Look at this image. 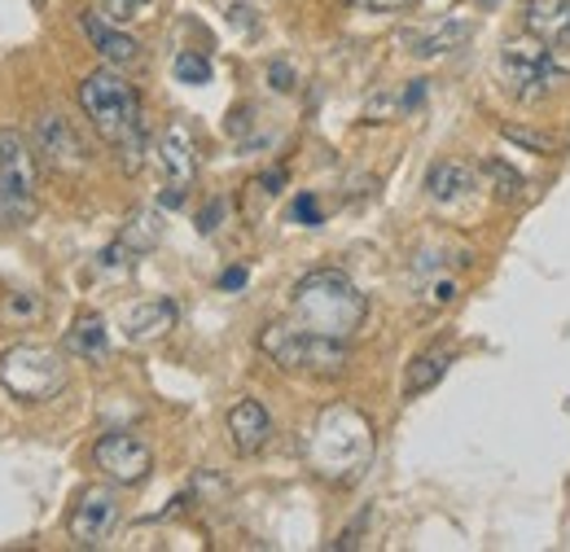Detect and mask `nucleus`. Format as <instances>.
<instances>
[{"label": "nucleus", "instance_id": "nucleus-1", "mask_svg": "<svg viewBox=\"0 0 570 552\" xmlns=\"http://www.w3.org/2000/svg\"><path fill=\"white\" fill-rule=\"evenodd\" d=\"M79 110L92 124V132L106 140L124 171H141L145 154V119H141V92L119 75L115 67L88 70L79 79Z\"/></svg>", "mask_w": 570, "mask_h": 552}, {"label": "nucleus", "instance_id": "nucleus-2", "mask_svg": "<svg viewBox=\"0 0 570 552\" xmlns=\"http://www.w3.org/2000/svg\"><path fill=\"white\" fill-rule=\"evenodd\" d=\"M289 316L316 334L330 338H356L368 321V298L360 294V285L338 268H316V273L298 276L289 289Z\"/></svg>", "mask_w": 570, "mask_h": 552}, {"label": "nucleus", "instance_id": "nucleus-3", "mask_svg": "<svg viewBox=\"0 0 570 552\" xmlns=\"http://www.w3.org/2000/svg\"><path fill=\"white\" fill-rule=\"evenodd\" d=\"M307 461L325 483H356L373 461V425L368 416L334 404L321 408L307 430Z\"/></svg>", "mask_w": 570, "mask_h": 552}, {"label": "nucleus", "instance_id": "nucleus-4", "mask_svg": "<svg viewBox=\"0 0 570 552\" xmlns=\"http://www.w3.org/2000/svg\"><path fill=\"white\" fill-rule=\"evenodd\" d=\"M259 351L285 368V373H307V377H338L352 364V343L316 334L298 321H273L259 329Z\"/></svg>", "mask_w": 570, "mask_h": 552}, {"label": "nucleus", "instance_id": "nucleus-5", "mask_svg": "<svg viewBox=\"0 0 570 552\" xmlns=\"http://www.w3.org/2000/svg\"><path fill=\"white\" fill-rule=\"evenodd\" d=\"M40 210V171H36V145L22 132H0V228H22Z\"/></svg>", "mask_w": 570, "mask_h": 552}, {"label": "nucleus", "instance_id": "nucleus-6", "mask_svg": "<svg viewBox=\"0 0 570 552\" xmlns=\"http://www.w3.org/2000/svg\"><path fill=\"white\" fill-rule=\"evenodd\" d=\"M0 386L22 404H45L67 386V359L53 346H13L0 355Z\"/></svg>", "mask_w": 570, "mask_h": 552}, {"label": "nucleus", "instance_id": "nucleus-7", "mask_svg": "<svg viewBox=\"0 0 570 552\" xmlns=\"http://www.w3.org/2000/svg\"><path fill=\"white\" fill-rule=\"evenodd\" d=\"M500 83L513 92V97H535V92H549L567 70L558 67V49L544 45V40H509L497 58Z\"/></svg>", "mask_w": 570, "mask_h": 552}, {"label": "nucleus", "instance_id": "nucleus-8", "mask_svg": "<svg viewBox=\"0 0 570 552\" xmlns=\"http://www.w3.org/2000/svg\"><path fill=\"white\" fill-rule=\"evenodd\" d=\"M119 526V491L115 486H83L67 513V535L79 549H101Z\"/></svg>", "mask_w": 570, "mask_h": 552}, {"label": "nucleus", "instance_id": "nucleus-9", "mask_svg": "<svg viewBox=\"0 0 570 552\" xmlns=\"http://www.w3.org/2000/svg\"><path fill=\"white\" fill-rule=\"evenodd\" d=\"M92 465L119 486H137L154 474V452L149 443L128 434V430H110L92 443Z\"/></svg>", "mask_w": 570, "mask_h": 552}, {"label": "nucleus", "instance_id": "nucleus-10", "mask_svg": "<svg viewBox=\"0 0 570 552\" xmlns=\"http://www.w3.org/2000/svg\"><path fill=\"white\" fill-rule=\"evenodd\" d=\"M154 154H158V171L167 180V189L158 194V207H185V194H189V185L198 176V145L189 137V128L171 124Z\"/></svg>", "mask_w": 570, "mask_h": 552}, {"label": "nucleus", "instance_id": "nucleus-11", "mask_svg": "<svg viewBox=\"0 0 570 552\" xmlns=\"http://www.w3.org/2000/svg\"><path fill=\"white\" fill-rule=\"evenodd\" d=\"M31 140H36V158H40L49 171H58V176H79V171L88 167L83 140H79V132L71 128V119L58 115V110H45V115L36 119Z\"/></svg>", "mask_w": 570, "mask_h": 552}, {"label": "nucleus", "instance_id": "nucleus-12", "mask_svg": "<svg viewBox=\"0 0 570 552\" xmlns=\"http://www.w3.org/2000/svg\"><path fill=\"white\" fill-rule=\"evenodd\" d=\"M228 438H233V447H237L242 456L264 452L268 438H273V416H268V408H264L259 400H237V404L228 408Z\"/></svg>", "mask_w": 570, "mask_h": 552}, {"label": "nucleus", "instance_id": "nucleus-13", "mask_svg": "<svg viewBox=\"0 0 570 552\" xmlns=\"http://www.w3.org/2000/svg\"><path fill=\"white\" fill-rule=\"evenodd\" d=\"M79 27H83V36L92 40V49H97V53H101L115 70L137 67V62H141V40H137V36H128V31L110 27V22H106V18H97V13H79Z\"/></svg>", "mask_w": 570, "mask_h": 552}, {"label": "nucleus", "instance_id": "nucleus-14", "mask_svg": "<svg viewBox=\"0 0 570 552\" xmlns=\"http://www.w3.org/2000/svg\"><path fill=\"white\" fill-rule=\"evenodd\" d=\"M470 36H474V22H465V18H443V22H434L426 31H413V36H409V53L422 58V62L452 58L456 49L470 45Z\"/></svg>", "mask_w": 570, "mask_h": 552}, {"label": "nucleus", "instance_id": "nucleus-15", "mask_svg": "<svg viewBox=\"0 0 570 552\" xmlns=\"http://www.w3.org/2000/svg\"><path fill=\"white\" fill-rule=\"evenodd\" d=\"M176 316L180 312H176L171 298H145V303H132L124 312V334L132 343H154V338H163V334L176 329Z\"/></svg>", "mask_w": 570, "mask_h": 552}, {"label": "nucleus", "instance_id": "nucleus-16", "mask_svg": "<svg viewBox=\"0 0 570 552\" xmlns=\"http://www.w3.org/2000/svg\"><path fill=\"white\" fill-rule=\"evenodd\" d=\"M479 189V171L470 162H456V158H439L430 162L426 171V194L434 203H461L465 194Z\"/></svg>", "mask_w": 570, "mask_h": 552}, {"label": "nucleus", "instance_id": "nucleus-17", "mask_svg": "<svg viewBox=\"0 0 570 552\" xmlns=\"http://www.w3.org/2000/svg\"><path fill=\"white\" fill-rule=\"evenodd\" d=\"M527 31L553 49H570V0H531Z\"/></svg>", "mask_w": 570, "mask_h": 552}, {"label": "nucleus", "instance_id": "nucleus-18", "mask_svg": "<svg viewBox=\"0 0 570 552\" xmlns=\"http://www.w3.org/2000/svg\"><path fill=\"white\" fill-rule=\"evenodd\" d=\"M448 368H452V351H443V346L422 351V355L409 364V373H404V395L413 400V395H426V391H434V386L448 377Z\"/></svg>", "mask_w": 570, "mask_h": 552}, {"label": "nucleus", "instance_id": "nucleus-19", "mask_svg": "<svg viewBox=\"0 0 570 552\" xmlns=\"http://www.w3.org/2000/svg\"><path fill=\"white\" fill-rule=\"evenodd\" d=\"M422 97H426V79H413L409 88H395V92H377V97L364 106V115H368L373 124H391V119H400V115L417 110V106H422Z\"/></svg>", "mask_w": 570, "mask_h": 552}, {"label": "nucleus", "instance_id": "nucleus-20", "mask_svg": "<svg viewBox=\"0 0 570 552\" xmlns=\"http://www.w3.org/2000/svg\"><path fill=\"white\" fill-rule=\"evenodd\" d=\"M67 351L83 355V359H101L110 351V334H106V321L101 316H79L71 329H67Z\"/></svg>", "mask_w": 570, "mask_h": 552}, {"label": "nucleus", "instance_id": "nucleus-21", "mask_svg": "<svg viewBox=\"0 0 570 552\" xmlns=\"http://www.w3.org/2000/svg\"><path fill=\"white\" fill-rule=\"evenodd\" d=\"M163 237V219H158V210H137L132 219H128V228H124V250L128 255H145V250H154V241Z\"/></svg>", "mask_w": 570, "mask_h": 552}, {"label": "nucleus", "instance_id": "nucleus-22", "mask_svg": "<svg viewBox=\"0 0 570 552\" xmlns=\"http://www.w3.org/2000/svg\"><path fill=\"white\" fill-rule=\"evenodd\" d=\"M40 312H45V303H40V294H31V289H13V294H4V303H0V321H13V325L40 321Z\"/></svg>", "mask_w": 570, "mask_h": 552}, {"label": "nucleus", "instance_id": "nucleus-23", "mask_svg": "<svg viewBox=\"0 0 570 552\" xmlns=\"http://www.w3.org/2000/svg\"><path fill=\"white\" fill-rule=\"evenodd\" d=\"M171 75H176L180 83H189V88H203V83H212V62H207L203 53H180V58L171 62Z\"/></svg>", "mask_w": 570, "mask_h": 552}, {"label": "nucleus", "instance_id": "nucleus-24", "mask_svg": "<svg viewBox=\"0 0 570 552\" xmlns=\"http://www.w3.org/2000/svg\"><path fill=\"white\" fill-rule=\"evenodd\" d=\"M488 176H492V185H497L500 203H518V198H522V176H518L513 167H504V162H488Z\"/></svg>", "mask_w": 570, "mask_h": 552}, {"label": "nucleus", "instance_id": "nucleus-25", "mask_svg": "<svg viewBox=\"0 0 570 552\" xmlns=\"http://www.w3.org/2000/svg\"><path fill=\"white\" fill-rule=\"evenodd\" d=\"M500 137L509 140V145H522L527 154H553V137H540V132H527V128H500Z\"/></svg>", "mask_w": 570, "mask_h": 552}, {"label": "nucleus", "instance_id": "nucleus-26", "mask_svg": "<svg viewBox=\"0 0 570 552\" xmlns=\"http://www.w3.org/2000/svg\"><path fill=\"white\" fill-rule=\"evenodd\" d=\"M343 4H352L360 13H404V9H413L417 0H343Z\"/></svg>", "mask_w": 570, "mask_h": 552}, {"label": "nucleus", "instance_id": "nucleus-27", "mask_svg": "<svg viewBox=\"0 0 570 552\" xmlns=\"http://www.w3.org/2000/svg\"><path fill=\"white\" fill-rule=\"evenodd\" d=\"M294 219H298V224H307V228H316V224H321V207H316V198H312V194H298V198H294Z\"/></svg>", "mask_w": 570, "mask_h": 552}, {"label": "nucleus", "instance_id": "nucleus-28", "mask_svg": "<svg viewBox=\"0 0 570 552\" xmlns=\"http://www.w3.org/2000/svg\"><path fill=\"white\" fill-rule=\"evenodd\" d=\"M224 198H215V203H207V207H203V215H198V233H215V228H219V219H224Z\"/></svg>", "mask_w": 570, "mask_h": 552}, {"label": "nucleus", "instance_id": "nucleus-29", "mask_svg": "<svg viewBox=\"0 0 570 552\" xmlns=\"http://www.w3.org/2000/svg\"><path fill=\"white\" fill-rule=\"evenodd\" d=\"M106 4H110L115 22H119V18H137V13H141V9L149 4V0H106Z\"/></svg>", "mask_w": 570, "mask_h": 552}, {"label": "nucleus", "instance_id": "nucleus-30", "mask_svg": "<svg viewBox=\"0 0 570 552\" xmlns=\"http://www.w3.org/2000/svg\"><path fill=\"white\" fill-rule=\"evenodd\" d=\"M452 298H456V285H452V280H434V285H430V303H434V307H439V303H452Z\"/></svg>", "mask_w": 570, "mask_h": 552}, {"label": "nucleus", "instance_id": "nucleus-31", "mask_svg": "<svg viewBox=\"0 0 570 552\" xmlns=\"http://www.w3.org/2000/svg\"><path fill=\"white\" fill-rule=\"evenodd\" d=\"M273 88H277V92H289V88H294V75H289L285 62H273Z\"/></svg>", "mask_w": 570, "mask_h": 552}, {"label": "nucleus", "instance_id": "nucleus-32", "mask_svg": "<svg viewBox=\"0 0 570 552\" xmlns=\"http://www.w3.org/2000/svg\"><path fill=\"white\" fill-rule=\"evenodd\" d=\"M242 285H246V268H228L219 276V289H242Z\"/></svg>", "mask_w": 570, "mask_h": 552}, {"label": "nucleus", "instance_id": "nucleus-33", "mask_svg": "<svg viewBox=\"0 0 570 552\" xmlns=\"http://www.w3.org/2000/svg\"><path fill=\"white\" fill-rule=\"evenodd\" d=\"M479 4H497V0H479Z\"/></svg>", "mask_w": 570, "mask_h": 552}]
</instances>
